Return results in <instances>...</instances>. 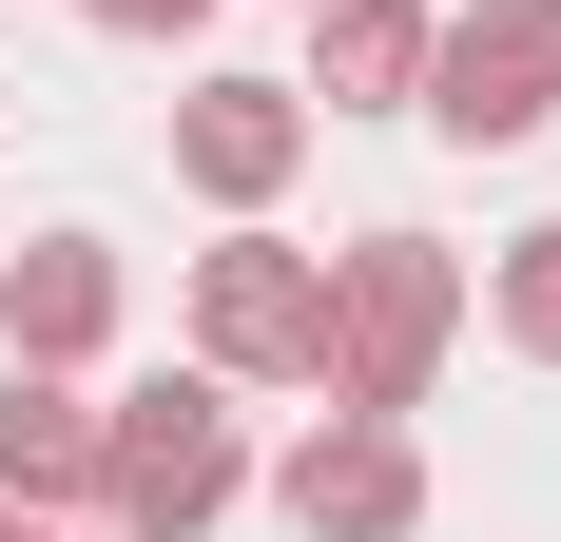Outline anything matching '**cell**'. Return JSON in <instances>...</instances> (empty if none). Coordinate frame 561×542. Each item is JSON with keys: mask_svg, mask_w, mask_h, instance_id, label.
<instances>
[{"mask_svg": "<svg viewBox=\"0 0 561 542\" xmlns=\"http://www.w3.org/2000/svg\"><path fill=\"white\" fill-rule=\"evenodd\" d=\"M232 504H252V407L214 369H156L98 407V523L116 542H214Z\"/></svg>", "mask_w": 561, "mask_h": 542, "instance_id": "obj_1", "label": "cell"}, {"mask_svg": "<svg viewBox=\"0 0 561 542\" xmlns=\"http://www.w3.org/2000/svg\"><path fill=\"white\" fill-rule=\"evenodd\" d=\"M465 349V252L446 233H348L330 252V349H310V387L330 407H426Z\"/></svg>", "mask_w": 561, "mask_h": 542, "instance_id": "obj_2", "label": "cell"}, {"mask_svg": "<svg viewBox=\"0 0 561 542\" xmlns=\"http://www.w3.org/2000/svg\"><path fill=\"white\" fill-rule=\"evenodd\" d=\"M407 116H426L446 156H523V136H561V0H446Z\"/></svg>", "mask_w": 561, "mask_h": 542, "instance_id": "obj_3", "label": "cell"}, {"mask_svg": "<svg viewBox=\"0 0 561 542\" xmlns=\"http://www.w3.org/2000/svg\"><path fill=\"white\" fill-rule=\"evenodd\" d=\"M310 349H330V252H290L272 214H214V252H194V369L214 387H310Z\"/></svg>", "mask_w": 561, "mask_h": 542, "instance_id": "obj_4", "label": "cell"}, {"mask_svg": "<svg viewBox=\"0 0 561 542\" xmlns=\"http://www.w3.org/2000/svg\"><path fill=\"white\" fill-rule=\"evenodd\" d=\"M290 542H426V427L407 407H310V445L272 465Z\"/></svg>", "mask_w": 561, "mask_h": 542, "instance_id": "obj_5", "label": "cell"}, {"mask_svg": "<svg viewBox=\"0 0 561 542\" xmlns=\"http://www.w3.org/2000/svg\"><path fill=\"white\" fill-rule=\"evenodd\" d=\"M310 136H330V116L290 98V78H194V98H174V194H194V214H272L290 174H310Z\"/></svg>", "mask_w": 561, "mask_h": 542, "instance_id": "obj_6", "label": "cell"}, {"mask_svg": "<svg viewBox=\"0 0 561 542\" xmlns=\"http://www.w3.org/2000/svg\"><path fill=\"white\" fill-rule=\"evenodd\" d=\"M116 310H136V271H116L98 233H20V252H0V369H98Z\"/></svg>", "mask_w": 561, "mask_h": 542, "instance_id": "obj_7", "label": "cell"}, {"mask_svg": "<svg viewBox=\"0 0 561 542\" xmlns=\"http://www.w3.org/2000/svg\"><path fill=\"white\" fill-rule=\"evenodd\" d=\"M0 504L98 523V369H0Z\"/></svg>", "mask_w": 561, "mask_h": 542, "instance_id": "obj_8", "label": "cell"}, {"mask_svg": "<svg viewBox=\"0 0 561 542\" xmlns=\"http://www.w3.org/2000/svg\"><path fill=\"white\" fill-rule=\"evenodd\" d=\"M426 20H446V0H310V78H290V98L310 116H407L426 98Z\"/></svg>", "mask_w": 561, "mask_h": 542, "instance_id": "obj_9", "label": "cell"}, {"mask_svg": "<svg viewBox=\"0 0 561 542\" xmlns=\"http://www.w3.org/2000/svg\"><path fill=\"white\" fill-rule=\"evenodd\" d=\"M484 329H504L523 369H561V214H542V233H504V271H484Z\"/></svg>", "mask_w": 561, "mask_h": 542, "instance_id": "obj_10", "label": "cell"}, {"mask_svg": "<svg viewBox=\"0 0 561 542\" xmlns=\"http://www.w3.org/2000/svg\"><path fill=\"white\" fill-rule=\"evenodd\" d=\"M78 20H98V39H194L214 0H78Z\"/></svg>", "mask_w": 561, "mask_h": 542, "instance_id": "obj_11", "label": "cell"}, {"mask_svg": "<svg viewBox=\"0 0 561 542\" xmlns=\"http://www.w3.org/2000/svg\"><path fill=\"white\" fill-rule=\"evenodd\" d=\"M58 542H116V523H58Z\"/></svg>", "mask_w": 561, "mask_h": 542, "instance_id": "obj_12", "label": "cell"}, {"mask_svg": "<svg viewBox=\"0 0 561 542\" xmlns=\"http://www.w3.org/2000/svg\"><path fill=\"white\" fill-rule=\"evenodd\" d=\"M290 20H310V0H290Z\"/></svg>", "mask_w": 561, "mask_h": 542, "instance_id": "obj_13", "label": "cell"}]
</instances>
